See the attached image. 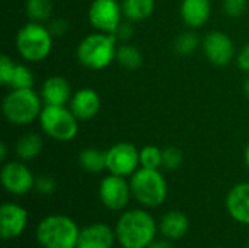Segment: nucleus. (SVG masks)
Masks as SVG:
<instances>
[{
    "label": "nucleus",
    "mask_w": 249,
    "mask_h": 248,
    "mask_svg": "<svg viewBox=\"0 0 249 248\" xmlns=\"http://www.w3.org/2000/svg\"><path fill=\"white\" fill-rule=\"evenodd\" d=\"M35 189L38 193H41L44 196L53 194L55 191V181L50 175H41L35 180Z\"/></svg>",
    "instance_id": "obj_31"
},
{
    "label": "nucleus",
    "mask_w": 249,
    "mask_h": 248,
    "mask_svg": "<svg viewBox=\"0 0 249 248\" xmlns=\"http://www.w3.org/2000/svg\"><path fill=\"white\" fill-rule=\"evenodd\" d=\"M77 117L66 105H45L39 114L42 130L58 142H69L76 137L79 130Z\"/></svg>",
    "instance_id": "obj_7"
},
{
    "label": "nucleus",
    "mask_w": 249,
    "mask_h": 248,
    "mask_svg": "<svg viewBox=\"0 0 249 248\" xmlns=\"http://www.w3.org/2000/svg\"><path fill=\"white\" fill-rule=\"evenodd\" d=\"M15 69H16V64L7 56H1V58H0V82L3 85H10Z\"/></svg>",
    "instance_id": "obj_29"
},
{
    "label": "nucleus",
    "mask_w": 249,
    "mask_h": 248,
    "mask_svg": "<svg viewBox=\"0 0 249 248\" xmlns=\"http://www.w3.org/2000/svg\"><path fill=\"white\" fill-rule=\"evenodd\" d=\"M41 96L45 105H66L71 99V88L61 76L47 79L41 89Z\"/></svg>",
    "instance_id": "obj_17"
},
{
    "label": "nucleus",
    "mask_w": 249,
    "mask_h": 248,
    "mask_svg": "<svg viewBox=\"0 0 249 248\" xmlns=\"http://www.w3.org/2000/svg\"><path fill=\"white\" fill-rule=\"evenodd\" d=\"M182 152L181 149L175 146H168L162 151V167H165L169 171L178 170L182 164Z\"/></svg>",
    "instance_id": "obj_28"
},
{
    "label": "nucleus",
    "mask_w": 249,
    "mask_h": 248,
    "mask_svg": "<svg viewBox=\"0 0 249 248\" xmlns=\"http://www.w3.org/2000/svg\"><path fill=\"white\" fill-rule=\"evenodd\" d=\"M101 108V99L96 91L85 88L77 91L70 99V110L77 120L86 121L93 118Z\"/></svg>",
    "instance_id": "obj_16"
},
{
    "label": "nucleus",
    "mask_w": 249,
    "mask_h": 248,
    "mask_svg": "<svg viewBox=\"0 0 249 248\" xmlns=\"http://www.w3.org/2000/svg\"><path fill=\"white\" fill-rule=\"evenodd\" d=\"M238 66L244 70V72H249V44H247L239 56H238Z\"/></svg>",
    "instance_id": "obj_33"
},
{
    "label": "nucleus",
    "mask_w": 249,
    "mask_h": 248,
    "mask_svg": "<svg viewBox=\"0 0 249 248\" xmlns=\"http://www.w3.org/2000/svg\"><path fill=\"white\" fill-rule=\"evenodd\" d=\"M248 7L247 0H225L223 3V9L226 12L228 16L231 18H239L245 13Z\"/></svg>",
    "instance_id": "obj_30"
},
{
    "label": "nucleus",
    "mask_w": 249,
    "mask_h": 248,
    "mask_svg": "<svg viewBox=\"0 0 249 248\" xmlns=\"http://www.w3.org/2000/svg\"><path fill=\"white\" fill-rule=\"evenodd\" d=\"M16 48L28 61L44 60L53 48V35L41 23L31 22L19 29L16 35Z\"/></svg>",
    "instance_id": "obj_5"
},
{
    "label": "nucleus",
    "mask_w": 249,
    "mask_h": 248,
    "mask_svg": "<svg viewBox=\"0 0 249 248\" xmlns=\"http://www.w3.org/2000/svg\"><path fill=\"white\" fill-rule=\"evenodd\" d=\"M226 209L236 222L249 225V183L236 184L226 197Z\"/></svg>",
    "instance_id": "obj_15"
},
{
    "label": "nucleus",
    "mask_w": 249,
    "mask_h": 248,
    "mask_svg": "<svg viewBox=\"0 0 249 248\" xmlns=\"http://www.w3.org/2000/svg\"><path fill=\"white\" fill-rule=\"evenodd\" d=\"M28 225V212L16 203H4L0 208V237L13 240L19 237Z\"/></svg>",
    "instance_id": "obj_13"
},
{
    "label": "nucleus",
    "mask_w": 249,
    "mask_h": 248,
    "mask_svg": "<svg viewBox=\"0 0 249 248\" xmlns=\"http://www.w3.org/2000/svg\"><path fill=\"white\" fill-rule=\"evenodd\" d=\"M159 225L142 209L124 212L115 225V238L123 248H147L155 240Z\"/></svg>",
    "instance_id": "obj_1"
},
{
    "label": "nucleus",
    "mask_w": 249,
    "mask_h": 248,
    "mask_svg": "<svg viewBox=\"0 0 249 248\" xmlns=\"http://www.w3.org/2000/svg\"><path fill=\"white\" fill-rule=\"evenodd\" d=\"M123 13L131 22L144 20L152 16L155 10V0H124Z\"/></svg>",
    "instance_id": "obj_20"
},
{
    "label": "nucleus",
    "mask_w": 249,
    "mask_h": 248,
    "mask_svg": "<svg viewBox=\"0 0 249 248\" xmlns=\"http://www.w3.org/2000/svg\"><path fill=\"white\" fill-rule=\"evenodd\" d=\"M245 92H247V95H248L249 98V76L248 79H247V82H245Z\"/></svg>",
    "instance_id": "obj_38"
},
{
    "label": "nucleus",
    "mask_w": 249,
    "mask_h": 248,
    "mask_svg": "<svg viewBox=\"0 0 249 248\" xmlns=\"http://www.w3.org/2000/svg\"><path fill=\"white\" fill-rule=\"evenodd\" d=\"M1 184L6 191L22 196L35 187V178L29 168L22 162H7L1 168Z\"/></svg>",
    "instance_id": "obj_11"
},
{
    "label": "nucleus",
    "mask_w": 249,
    "mask_h": 248,
    "mask_svg": "<svg viewBox=\"0 0 249 248\" xmlns=\"http://www.w3.org/2000/svg\"><path fill=\"white\" fill-rule=\"evenodd\" d=\"M79 164L85 171L98 174L107 168V152L96 148L83 149L79 155Z\"/></svg>",
    "instance_id": "obj_21"
},
{
    "label": "nucleus",
    "mask_w": 249,
    "mask_h": 248,
    "mask_svg": "<svg viewBox=\"0 0 249 248\" xmlns=\"http://www.w3.org/2000/svg\"><path fill=\"white\" fill-rule=\"evenodd\" d=\"M190 221L185 213L179 210H169L166 212L160 222H159V231L163 235V238L169 241H178L184 238L188 232Z\"/></svg>",
    "instance_id": "obj_18"
},
{
    "label": "nucleus",
    "mask_w": 249,
    "mask_h": 248,
    "mask_svg": "<svg viewBox=\"0 0 249 248\" xmlns=\"http://www.w3.org/2000/svg\"><path fill=\"white\" fill-rule=\"evenodd\" d=\"M210 0H182L181 16L182 20L191 28L203 26L210 18Z\"/></svg>",
    "instance_id": "obj_19"
},
{
    "label": "nucleus",
    "mask_w": 249,
    "mask_h": 248,
    "mask_svg": "<svg viewBox=\"0 0 249 248\" xmlns=\"http://www.w3.org/2000/svg\"><path fill=\"white\" fill-rule=\"evenodd\" d=\"M32 85H34L32 72L23 64H16V69H15V73L9 86H12L13 89H32Z\"/></svg>",
    "instance_id": "obj_26"
},
{
    "label": "nucleus",
    "mask_w": 249,
    "mask_h": 248,
    "mask_svg": "<svg viewBox=\"0 0 249 248\" xmlns=\"http://www.w3.org/2000/svg\"><path fill=\"white\" fill-rule=\"evenodd\" d=\"M115 58L127 70H136L143 63L142 53L134 45H128V44H124V45H121V47L117 48Z\"/></svg>",
    "instance_id": "obj_23"
},
{
    "label": "nucleus",
    "mask_w": 249,
    "mask_h": 248,
    "mask_svg": "<svg viewBox=\"0 0 249 248\" xmlns=\"http://www.w3.org/2000/svg\"><path fill=\"white\" fill-rule=\"evenodd\" d=\"M245 162H247V167L249 168V143L248 146H247V149H245Z\"/></svg>",
    "instance_id": "obj_37"
},
{
    "label": "nucleus",
    "mask_w": 249,
    "mask_h": 248,
    "mask_svg": "<svg viewBox=\"0 0 249 248\" xmlns=\"http://www.w3.org/2000/svg\"><path fill=\"white\" fill-rule=\"evenodd\" d=\"M41 111V99L32 89H13L3 99L4 117L18 126L32 123Z\"/></svg>",
    "instance_id": "obj_6"
},
{
    "label": "nucleus",
    "mask_w": 249,
    "mask_h": 248,
    "mask_svg": "<svg viewBox=\"0 0 249 248\" xmlns=\"http://www.w3.org/2000/svg\"><path fill=\"white\" fill-rule=\"evenodd\" d=\"M131 189L125 181V177L109 174L101 181L99 186V199L102 205L109 210H123L130 202Z\"/></svg>",
    "instance_id": "obj_10"
},
{
    "label": "nucleus",
    "mask_w": 249,
    "mask_h": 248,
    "mask_svg": "<svg viewBox=\"0 0 249 248\" xmlns=\"http://www.w3.org/2000/svg\"><path fill=\"white\" fill-rule=\"evenodd\" d=\"M147 248H174V246L169 240L163 238V240H155Z\"/></svg>",
    "instance_id": "obj_35"
},
{
    "label": "nucleus",
    "mask_w": 249,
    "mask_h": 248,
    "mask_svg": "<svg viewBox=\"0 0 249 248\" xmlns=\"http://www.w3.org/2000/svg\"><path fill=\"white\" fill-rule=\"evenodd\" d=\"M131 34H133L131 23H120V26H118V29L115 31L114 35L118 37V38H121V39H127V38L131 37Z\"/></svg>",
    "instance_id": "obj_34"
},
{
    "label": "nucleus",
    "mask_w": 249,
    "mask_h": 248,
    "mask_svg": "<svg viewBox=\"0 0 249 248\" xmlns=\"http://www.w3.org/2000/svg\"><path fill=\"white\" fill-rule=\"evenodd\" d=\"M51 35H63L69 29V23L64 19H55L50 23L48 26Z\"/></svg>",
    "instance_id": "obj_32"
},
{
    "label": "nucleus",
    "mask_w": 249,
    "mask_h": 248,
    "mask_svg": "<svg viewBox=\"0 0 249 248\" xmlns=\"http://www.w3.org/2000/svg\"><path fill=\"white\" fill-rule=\"evenodd\" d=\"M203 50L210 63L216 66H226L235 56V45L229 35L220 31L209 32L203 41Z\"/></svg>",
    "instance_id": "obj_12"
},
{
    "label": "nucleus",
    "mask_w": 249,
    "mask_h": 248,
    "mask_svg": "<svg viewBox=\"0 0 249 248\" xmlns=\"http://www.w3.org/2000/svg\"><path fill=\"white\" fill-rule=\"evenodd\" d=\"M80 229L66 215H48L36 227V241L42 248H76Z\"/></svg>",
    "instance_id": "obj_2"
},
{
    "label": "nucleus",
    "mask_w": 249,
    "mask_h": 248,
    "mask_svg": "<svg viewBox=\"0 0 249 248\" xmlns=\"http://www.w3.org/2000/svg\"><path fill=\"white\" fill-rule=\"evenodd\" d=\"M133 197L146 208L163 205L168 196V184L159 170L139 168L130 180Z\"/></svg>",
    "instance_id": "obj_3"
},
{
    "label": "nucleus",
    "mask_w": 249,
    "mask_h": 248,
    "mask_svg": "<svg viewBox=\"0 0 249 248\" xmlns=\"http://www.w3.org/2000/svg\"><path fill=\"white\" fill-rule=\"evenodd\" d=\"M115 231L105 224H90L80 229L76 248H112Z\"/></svg>",
    "instance_id": "obj_14"
},
{
    "label": "nucleus",
    "mask_w": 249,
    "mask_h": 248,
    "mask_svg": "<svg viewBox=\"0 0 249 248\" xmlns=\"http://www.w3.org/2000/svg\"><path fill=\"white\" fill-rule=\"evenodd\" d=\"M6 155H7V148H6V143L1 142L0 143V159L4 161L6 159Z\"/></svg>",
    "instance_id": "obj_36"
},
{
    "label": "nucleus",
    "mask_w": 249,
    "mask_h": 248,
    "mask_svg": "<svg viewBox=\"0 0 249 248\" xmlns=\"http://www.w3.org/2000/svg\"><path fill=\"white\" fill-rule=\"evenodd\" d=\"M248 248H249V246H248Z\"/></svg>",
    "instance_id": "obj_40"
},
{
    "label": "nucleus",
    "mask_w": 249,
    "mask_h": 248,
    "mask_svg": "<svg viewBox=\"0 0 249 248\" xmlns=\"http://www.w3.org/2000/svg\"><path fill=\"white\" fill-rule=\"evenodd\" d=\"M4 248H7V247H4Z\"/></svg>",
    "instance_id": "obj_39"
},
{
    "label": "nucleus",
    "mask_w": 249,
    "mask_h": 248,
    "mask_svg": "<svg viewBox=\"0 0 249 248\" xmlns=\"http://www.w3.org/2000/svg\"><path fill=\"white\" fill-rule=\"evenodd\" d=\"M123 6L117 0H93L89 7V22L105 34H115L121 23Z\"/></svg>",
    "instance_id": "obj_9"
},
{
    "label": "nucleus",
    "mask_w": 249,
    "mask_h": 248,
    "mask_svg": "<svg viewBox=\"0 0 249 248\" xmlns=\"http://www.w3.org/2000/svg\"><path fill=\"white\" fill-rule=\"evenodd\" d=\"M117 37L114 34H90L83 38L77 47L79 61L89 69L101 70L112 63L117 56Z\"/></svg>",
    "instance_id": "obj_4"
},
{
    "label": "nucleus",
    "mask_w": 249,
    "mask_h": 248,
    "mask_svg": "<svg viewBox=\"0 0 249 248\" xmlns=\"http://www.w3.org/2000/svg\"><path fill=\"white\" fill-rule=\"evenodd\" d=\"M140 165L143 168L159 170L162 167V149L156 146H144L140 151Z\"/></svg>",
    "instance_id": "obj_25"
},
{
    "label": "nucleus",
    "mask_w": 249,
    "mask_h": 248,
    "mask_svg": "<svg viewBox=\"0 0 249 248\" xmlns=\"http://www.w3.org/2000/svg\"><path fill=\"white\" fill-rule=\"evenodd\" d=\"M42 151V139L35 133L23 134L16 143V155L23 161L36 158Z\"/></svg>",
    "instance_id": "obj_22"
},
{
    "label": "nucleus",
    "mask_w": 249,
    "mask_h": 248,
    "mask_svg": "<svg viewBox=\"0 0 249 248\" xmlns=\"http://www.w3.org/2000/svg\"><path fill=\"white\" fill-rule=\"evenodd\" d=\"M198 44H200V39L197 34L184 32L175 39V51L181 56H187V54H191L197 48Z\"/></svg>",
    "instance_id": "obj_27"
},
{
    "label": "nucleus",
    "mask_w": 249,
    "mask_h": 248,
    "mask_svg": "<svg viewBox=\"0 0 249 248\" xmlns=\"http://www.w3.org/2000/svg\"><path fill=\"white\" fill-rule=\"evenodd\" d=\"M26 13L32 22L41 23L50 19L53 13L51 0H28L26 1Z\"/></svg>",
    "instance_id": "obj_24"
},
{
    "label": "nucleus",
    "mask_w": 249,
    "mask_h": 248,
    "mask_svg": "<svg viewBox=\"0 0 249 248\" xmlns=\"http://www.w3.org/2000/svg\"><path fill=\"white\" fill-rule=\"evenodd\" d=\"M140 165V152L128 142L114 145L107 151V170L120 177L133 175Z\"/></svg>",
    "instance_id": "obj_8"
}]
</instances>
